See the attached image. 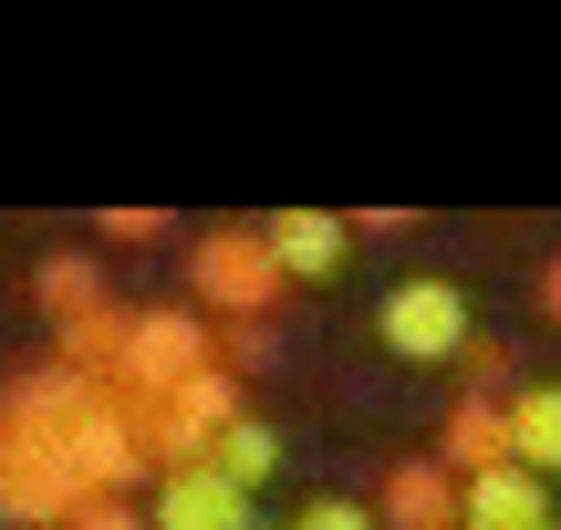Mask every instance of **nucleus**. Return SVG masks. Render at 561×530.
I'll return each instance as SVG.
<instances>
[{"label": "nucleus", "mask_w": 561, "mask_h": 530, "mask_svg": "<svg viewBox=\"0 0 561 530\" xmlns=\"http://www.w3.org/2000/svg\"><path fill=\"white\" fill-rule=\"evenodd\" d=\"M250 530H291V520H250Z\"/></svg>", "instance_id": "412c9836"}, {"label": "nucleus", "mask_w": 561, "mask_h": 530, "mask_svg": "<svg viewBox=\"0 0 561 530\" xmlns=\"http://www.w3.org/2000/svg\"><path fill=\"white\" fill-rule=\"evenodd\" d=\"M458 385H468V395H500V406H510V344L468 333V354H458Z\"/></svg>", "instance_id": "2eb2a0df"}, {"label": "nucleus", "mask_w": 561, "mask_h": 530, "mask_svg": "<svg viewBox=\"0 0 561 530\" xmlns=\"http://www.w3.org/2000/svg\"><path fill=\"white\" fill-rule=\"evenodd\" d=\"M530 302H541V323H561V250H551L541 270H530Z\"/></svg>", "instance_id": "aec40b11"}, {"label": "nucleus", "mask_w": 561, "mask_h": 530, "mask_svg": "<svg viewBox=\"0 0 561 530\" xmlns=\"http://www.w3.org/2000/svg\"><path fill=\"white\" fill-rule=\"evenodd\" d=\"M375 530H458V479L437 458H396L375 489Z\"/></svg>", "instance_id": "1a4fd4ad"}, {"label": "nucleus", "mask_w": 561, "mask_h": 530, "mask_svg": "<svg viewBox=\"0 0 561 530\" xmlns=\"http://www.w3.org/2000/svg\"><path fill=\"white\" fill-rule=\"evenodd\" d=\"M125 333H136V302H94V312H73V323L53 333V354H62L73 375H94V385H104V375L125 365Z\"/></svg>", "instance_id": "f8f14e48"}, {"label": "nucleus", "mask_w": 561, "mask_h": 530, "mask_svg": "<svg viewBox=\"0 0 561 530\" xmlns=\"http://www.w3.org/2000/svg\"><path fill=\"white\" fill-rule=\"evenodd\" d=\"M551 530H561V520H551Z\"/></svg>", "instance_id": "4be33fe9"}, {"label": "nucleus", "mask_w": 561, "mask_h": 530, "mask_svg": "<svg viewBox=\"0 0 561 530\" xmlns=\"http://www.w3.org/2000/svg\"><path fill=\"white\" fill-rule=\"evenodd\" d=\"M94 229H104L115 250H157V240H167V208H94Z\"/></svg>", "instance_id": "dca6fc26"}, {"label": "nucleus", "mask_w": 561, "mask_h": 530, "mask_svg": "<svg viewBox=\"0 0 561 530\" xmlns=\"http://www.w3.org/2000/svg\"><path fill=\"white\" fill-rule=\"evenodd\" d=\"M187 291H198L208 323H271L291 281H280L261 219H219V229H198V240H187Z\"/></svg>", "instance_id": "f03ea898"}, {"label": "nucleus", "mask_w": 561, "mask_h": 530, "mask_svg": "<svg viewBox=\"0 0 561 530\" xmlns=\"http://www.w3.org/2000/svg\"><path fill=\"white\" fill-rule=\"evenodd\" d=\"M437 469L458 479H489V469H510V406L500 395H458V406H447V427H437Z\"/></svg>", "instance_id": "6e6552de"}, {"label": "nucleus", "mask_w": 561, "mask_h": 530, "mask_svg": "<svg viewBox=\"0 0 561 530\" xmlns=\"http://www.w3.org/2000/svg\"><path fill=\"white\" fill-rule=\"evenodd\" d=\"M219 365H229V375L271 365V323H219Z\"/></svg>", "instance_id": "f3484780"}, {"label": "nucleus", "mask_w": 561, "mask_h": 530, "mask_svg": "<svg viewBox=\"0 0 561 530\" xmlns=\"http://www.w3.org/2000/svg\"><path fill=\"white\" fill-rule=\"evenodd\" d=\"M458 530H551V489L510 458V469H489V479L458 489Z\"/></svg>", "instance_id": "9d476101"}, {"label": "nucleus", "mask_w": 561, "mask_h": 530, "mask_svg": "<svg viewBox=\"0 0 561 530\" xmlns=\"http://www.w3.org/2000/svg\"><path fill=\"white\" fill-rule=\"evenodd\" d=\"M146 530H250V489H229L219 469H167L146 489Z\"/></svg>", "instance_id": "423d86ee"}, {"label": "nucleus", "mask_w": 561, "mask_h": 530, "mask_svg": "<svg viewBox=\"0 0 561 530\" xmlns=\"http://www.w3.org/2000/svg\"><path fill=\"white\" fill-rule=\"evenodd\" d=\"M32 302L53 312V333H62L73 312L115 302V281H104V261H94V250H42V261H32Z\"/></svg>", "instance_id": "9b49d317"}, {"label": "nucleus", "mask_w": 561, "mask_h": 530, "mask_svg": "<svg viewBox=\"0 0 561 530\" xmlns=\"http://www.w3.org/2000/svg\"><path fill=\"white\" fill-rule=\"evenodd\" d=\"M510 458H520L530 479L561 469V385H520L510 395Z\"/></svg>", "instance_id": "4468645a"}, {"label": "nucleus", "mask_w": 561, "mask_h": 530, "mask_svg": "<svg viewBox=\"0 0 561 530\" xmlns=\"http://www.w3.org/2000/svg\"><path fill=\"white\" fill-rule=\"evenodd\" d=\"M375 333H385V354H405V365H458L479 323H468V291L447 281V270H405V281H385Z\"/></svg>", "instance_id": "20e7f679"}, {"label": "nucleus", "mask_w": 561, "mask_h": 530, "mask_svg": "<svg viewBox=\"0 0 561 530\" xmlns=\"http://www.w3.org/2000/svg\"><path fill=\"white\" fill-rule=\"evenodd\" d=\"M219 365V323L198 302H136V333H125V365L104 375V406H136V395H178L187 375Z\"/></svg>", "instance_id": "7ed1b4c3"}, {"label": "nucleus", "mask_w": 561, "mask_h": 530, "mask_svg": "<svg viewBox=\"0 0 561 530\" xmlns=\"http://www.w3.org/2000/svg\"><path fill=\"white\" fill-rule=\"evenodd\" d=\"M62 530H146V499H83Z\"/></svg>", "instance_id": "6ab92c4d"}, {"label": "nucleus", "mask_w": 561, "mask_h": 530, "mask_svg": "<svg viewBox=\"0 0 561 530\" xmlns=\"http://www.w3.org/2000/svg\"><path fill=\"white\" fill-rule=\"evenodd\" d=\"M291 530H375V510H364V499H343V489H322Z\"/></svg>", "instance_id": "a211bd4d"}, {"label": "nucleus", "mask_w": 561, "mask_h": 530, "mask_svg": "<svg viewBox=\"0 0 561 530\" xmlns=\"http://www.w3.org/2000/svg\"><path fill=\"white\" fill-rule=\"evenodd\" d=\"M83 499L94 489L53 458V437H32L21 416H0V530H62Z\"/></svg>", "instance_id": "39448f33"}, {"label": "nucleus", "mask_w": 561, "mask_h": 530, "mask_svg": "<svg viewBox=\"0 0 561 530\" xmlns=\"http://www.w3.org/2000/svg\"><path fill=\"white\" fill-rule=\"evenodd\" d=\"M198 469H219L229 489H261V479H280V427H271V416H229V427L208 437Z\"/></svg>", "instance_id": "ddd939ff"}, {"label": "nucleus", "mask_w": 561, "mask_h": 530, "mask_svg": "<svg viewBox=\"0 0 561 530\" xmlns=\"http://www.w3.org/2000/svg\"><path fill=\"white\" fill-rule=\"evenodd\" d=\"M0 416H21L32 437H53V458H62V469H73L94 499H136V489H157V469H146V448L125 437V416L104 406V385H94V375H73L62 354L11 365Z\"/></svg>", "instance_id": "f257e3e1"}, {"label": "nucleus", "mask_w": 561, "mask_h": 530, "mask_svg": "<svg viewBox=\"0 0 561 530\" xmlns=\"http://www.w3.org/2000/svg\"><path fill=\"white\" fill-rule=\"evenodd\" d=\"M261 240H271L280 281H333L343 250H354V219H333V208H271Z\"/></svg>", "instance_id": "0eeeda50"}]
</instances>
